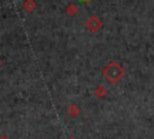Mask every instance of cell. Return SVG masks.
<instances>
[{
	"label": "cell",
	"instance_id": "obj_1",
	"mask_svg": "<svg viewBox=\"0 0 154 139\" xmlns=\"http://www.w3.org/2000/svg\"><path fill=\"white\" fill-rule=\"evenodd\" d=\"M102 75H103V77L109 83L117 85L125 76V70H124V68L119 63H117V62H109L102 69Z\"/></svg>",
	"mask_w": 154,
	"mask_h": 139
},
{
	"label": "cell",
	"instance_id": "obj_2",
	"mask_svg": "<svg viewBox=\"0 0 154 139\" xmlns=\"http://www.w3.org/2000/svg\"><path fill=\"white\" fill-rule=\"evenodd\" d=\"M102 25H103V23H102L101 18L97 16H90L88 18V21L85 22V28L91 33H97L102 28Z\"/></svg>",
	"mask_w": 154,
	"mask_h": 139
},
{
	"label": "cell",
	"instance_id": "obj_3",
	"mask_svg": "<svg viewBox=\"0 0 154 139\" xmlns=\"http://www.w3.org/2000/svg\"><path fill=\"white\" fill-rule=\"evenodd\" d=\"M22 7H23V10H24L25 12L32 13V12L36 10L37 5H36V1H35V0H24L23 4H22Z\"/></svg>",
	"mask_w": 154,
	"mask_h": 139
},
{
	"label": "cell",
	"instance_id": "obj_4",
	"mask_svg": "<svg viewBox=\"0 0 154 139\" xmlns=\"http://www.w3.org/2000/svg\"><path fill=\"white\" fill-rule=\"evenodd\" d=\"M67 114H69L72 118H76V117H78V116L81 115V109H79L78 105L71 104V105H69V108H67Z\"/></svg>",
	"mask_w": 154,
	"mask_h": 139
},
{
	"label": "cell",
	"instance_id": "obj_5",
	"mask_svg": "<svg viewBox=\"0 0 154 139\" xmlns=\"http://www.w3.org/2000/svg\"><path fill=\"white\" fill-rule=\"evenodd\" d=\"M107 89L102 86V85H99L96 88H95V91H94V94L97 97V98H100V99H102V98H105L106 95H107Z\"/></svg>",
	"mask_w": 154,
	"mask_h": 139
},
{
	"label": "cell",
	"instance_id": "obj_6",
	"mask_svg": "<svg viewBox=\"0 0 154 139\" xmlns=\"http://www.w3.org/2000/svg\"><path fill=\"white\" fill-rule=\"evenodd\" d=\"M66 13L70 16V17H75L77 13H78V6L76 4H69L67 7H66Z\"/></svg>",
	"mask_w": 154,
	"mask_h": 139
},
{
	"label": "cell",
	"instance_id": "obj_7",
	"mask_svg": "<svg viewBox=\"0 0 154 139\" xmlns=\"http://www.w3.org/2000/svg\"><path fill=\"white\" fill-rule=\"evenodd\" d=\"M81 1H82L83 4H87V5H88V4H90L93 0H81Z\"/></svg>",
	"mask_w": 154,
	"mask_h": 139
},
{
	"label": "cell",
	"instance_id": "obj_8",
	"mask_svg": "<svg viewBox=\"0 0 154 139\" xmlns=\"http://www.w3.org/2000/svg\"><path fill=\"white\" fill-rule=\"evenodd\" d=\"M0 139H10V138H8L6 134H4V135H1V137H0Z\"/></svg>",
	"mask_w": 154,
	"mask_h": 139
},
{
	"label": "cell",
	"instance_id": "obj_9",
	"mask_svg": "<svg viewBox=\"0 0 154 139\" xmlns=\"http://www.w3.org/2000/svg\"><path fill=\"white\" fill-rule=\"evenodd\" d=\"M1 65H2V62H1V59H0V68H1Z\"/></svg>",
	"mask_w": 154,
	"mask_h": 139
},
{
	"label": "cell",
	"instance_id": "obj_10",
	"mask_svg": "<svg viewBox=\"0 0 154 139\" xmlns=\"http://www.w3.org/2000/svg\"><path fill=\"white\" fill-rule=\"evenodd\" d=\"M69 139H76V138H69Z\"/></svg>",
	"mask_w": 154,
	"mask_h": 139
}]
</instances>
